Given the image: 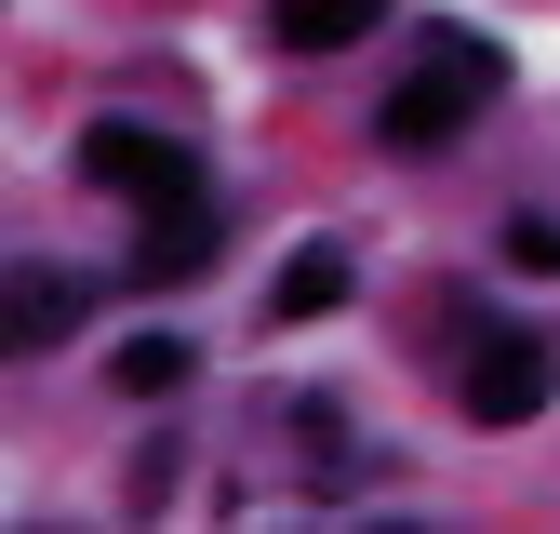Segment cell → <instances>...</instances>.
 Instances as JSON below:
<instances>
[{
    "label": "cell",
    "mask_w": 560,
    "mask_h": 534,
    "mask_svg": "<svg viewBox=\"0 0 560 534\" xmlns=\"http://www.w3.org/2000/svg\"><path fill=\"white\" fill-rule=\"evenodd\" d=\"M508 267H521V281H560V228L547 214H508Z\"/></svg>",
    "instance_id": "cell-9"
},
{
    "label": "cell",
    "mask_w": 560,
    "mask_h": 534,
    "mask_svg": "<svg viewBox=\"0 0 560 534\" xmlns=\"http://www.w3.org/2000/svg\"><path fill=\"white\" fill-rule=\"evenodd\" d=\"M214 254H228V214H214V200H161L148 241H133V281H200Z\"/></svg>",
    "instance_id": "cell-4"
},
{
    "label": "cell",
    "mask_w": 560,
    "mask_h": 534,
    "mask_svg": "<svg viewBox=\"0 0 560 534\" xmlns=\"http://www.w3.org/2000/svg\"><path fill=\"white\" fill-rule=\"evenodd\" d=\"M347 294H361V267H347V241H307L294 267L267 281V321H334Z\"/></svg>",
    "instance_id": "cell-6"
},
{
    "label": "cell",
    "mask_w": 560,
    "mask_h": 534,
    "mask_svg": "<svg viewBox=\"0 0 560 534\" xmlns=\"http://www.w3.org/2000/svg\"><path fill=\"white\" fill-rule=\"evenodd\" d=\"M133 400H174L187 374H200V348H187V334H120V361H107Z\"/></svg>",
    "instance_id": "cell-8"
},
{
    "label": "cell",
    "mask_w": 560,
    "mask_h": 534,
    "mask_svg": "<svg viewBox=\"0 0 560 534\" xmlns=\"http://www.w3.org/2000/svg\"><path fill=\"white\" fill-rule=\"evenodd\" d=\"M454 400H467V428H534L547 400H560V348H547V334L480 321V348L454 361Z\"/></svg>",
    "instance_id": "cell-2"
},
{
    "label": "cell",
    "mask_w": 560,
    "mask_h": 534,
    "mask_svg": "<svg viewBox=\"0 0 560 534\" xmlns=\"http://www.w3.org/2000/svg\"><path fill=\"white\" fill-rule=\"evenodd\" d=\"M374 27H387V0H267V40L280 54H347Z\"/></svg>",
    "instance_id": "cell-5"
},
{
    "label": "cell",
    "mask_w": 560,
    "mask_h": 534,
    "mask_svg": "<svg viewBox=\"0 0 560 534\" xmlns=\"http://www.w3.org/2000/svg\"><path fill=\"white\" fill-rule=\"evenodd\" d=\"M81 174L120 187V200H148V214H161V200H200V161L174 148V134H148V120H94L81 134Z\"/></svg>",
    "instance_id": "cell-3"
},
{
    "label": "cell",
    "mask_w": 560,
    "mask_h": 534,
    "mask_svg": "<svg viewBox=\"0 0 560 534\" xmlns=\"http://www.w3.org/2000/svg\"><path fill=\"white\" fill-rule=\"evenodd\" d=\"M67 321H81V281H67V267H14V348L40 361Z\"/></svg>",
    "instance_id": "cell-7"
},
{
    "label": "cell",
    "mask_w": 560,
    "mask_h": 534,
    "mask_svg": "<svg viewBox=\"0 0 560 534\" xmlns=\"http://www.w3.org/2000/svg\"><path fill=\"white\" fill-rule=\"evenodd\" d=\"M494 94H508V54H494V40H467V27H441L428 67H413V81L374 107V134H387V148H454V134L494 107Z\"/></svg>",
    "instance_id": "cell-1"
}]
</instances>
